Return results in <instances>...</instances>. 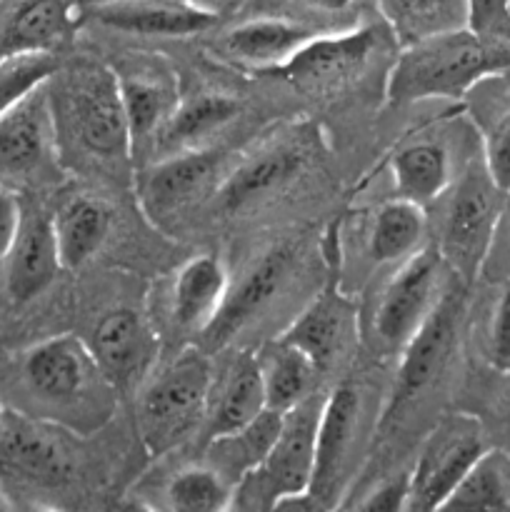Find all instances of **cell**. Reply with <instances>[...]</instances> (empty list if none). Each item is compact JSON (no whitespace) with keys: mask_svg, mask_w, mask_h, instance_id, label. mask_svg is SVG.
Segmentation results:
<instances>
[{"mask_svg":"<svg viewBox=\"0 0 510 512\" xmlns=\"http://www.w3.org/2000/svg\"><path fill=\"white\" fill-rule=\"evenodd\" d=\"M58 68V53L13 55L0 60V115L18 105L35 88L48 83Z\"/></svg>","mask_w":510,"mask_h":512,"instance_id":"obj_35","label":"cell"},{"mask_svg":"<svg viewBox=\"0 0 510 512\" xmlns=\"http://www.w3.org/2000/svg\"><path fill=\"white\" fill-rule=\"evenodd\" d=\"M88 345L120 395L138 390L158 365V333L140 310L125 305L100 315Z\"/></svg>","mask_w":510,"mask_h":512,"instance_id":"obj_17","label":"cell"},{"mask_svg":"<svg viewBox=\"0 0 510 512\" xmlns=\"http://www.w3.org/2000/svg\"><path fill=\"white\" fill-rule=\"evenodd\" d=\"M488 450V433L470 413H448L433 425L408 470L410 512L443 510L465 475Z\"/></svg>","mask_w":510,"mask_h":512,"instance_id":"obj_12","label":"cell"},{"mask_svg":"<svg viewBox=\"0 0 510 512\" xmlns=\"http://www.w3.org/2000/svg\"><path fill=\"white\" fill-rule=\"evenodd\" d=\"M388 35L393 33L385 23H355L350 28L325 30L293 55L278 73L303 93L333 98L363 78Z\"/></svg>","mask_w":510,"mask_h":512,"instance_id":"obj_13","label":"cell"},{"mask_svg":"<svg viewBox=\"0 0 510 512\" xmlns=\"http://www.w3.org/2000/svg\"><path fill=\"white\" fill-rule=\"evenodd\" d=\"M465 28L488 43L510 45V0H465Z\"/></svg>","mask_w":510,"mask_h":512,"instance_id":"obj_38","label":"cell"},{"mask_svg":"<svg viewBox=\"0 0 510 512\" xmlns=\"http://www.w3.org/2000/svg\"><path fill=\"white\" fill-rule=\"evenodd\" d=\"M230 290V275L223 260L213 253L185 260L173 275L168 290V313L175 330L200 335L215 323Z\"/></svg>","mask_w":510,"mask_h":512,"instance_id":"obj_23","label":"cell"},{"mask_svg":"<svg viewBox=\"0 0 510 512\" xmlns=\"http://www.w3.org/2000/svg\"><path fill=\"white\" fill-rule=\"evenodd\" d=\"M160 498L168 510L223 512L233 508V485L203 460L175 470L165 480Z\"/></svg>","mask_w":510,"mask_h":512,"instance_id":"obj_33","label":"cell"},{"mask_svg":"<svg viewBox=\"0 0 510 512\" xmlns=\"http://www.w3.org/2000/svg\"><path fill=\"white\" fill-rule=\"evenodd\" d=\"M215 368L203 348H183L138 388L135 425L150 458H163L203 430Z\"/></svg>","mask_w":510,"mask_h":512,"instance_id":"obj_5","label":"cell"},{"mask_svg":"<svg viewBox=\"0 0 510 512\" xmlns=\"http://www.w3.org/2000/svg\"><path fill=\"white\" fill-rule=\"evenodd\" d=\"M110 68L118 78L120 100L133 135V158L138 165L140 153H150L155 135L178 105V75L158 55H123Z\"/></svg>","mask_w":510,"mask_h":512,"instance_id":"obj_16","label":"cell"},{"mask_svg":"<svg viewBox=\"0 0 510 512\" xmlns=\"http://www.w3.org/2000/svg\"><path fill=\"white\" fill-rule=\"evenodd\" d=\"M223 168V153L215 148L183 150L163 155L135 168V193L140 208L155 225H165L210 188Z\"/></svg>","mask_w":510,"mask_h":512,"instance_id":"obj_15","label":"cell"},{"mask_svg":"<svg viewBox=\"0 0 510 512\" xmlns=\"http://www.w3.org/2000/svg\"><path fill=\"white\" fill-rule=\"evenodd\" d=\"M55 168L63 165L45 83L0 115V185L50 178Z\"/></svg>","mask_w":510,"mask_h":512,"instance_id":"obj_14","label":"cell"},{"mask_svg":"<svg viewBox=\"0 0 510 512\" xmlns=\"http://www.w3.org/2000/svg\"><path fill=\"white\" fill-rule=\"evenodd\" d=\"M443 510H510V453L485 450Z\"/></svg>","mask_w":510,"mask_h":512,"instance_id":"obj_34","label":"cell"},{"mask_svg":"<svg viewBox=\"0 0 510 512\" xmlns=\"http://www.w3.org/2000/svg\"><path fill=\"white\" fill-rule=\"evenodd\" d=\"M280 338L308 353L325 375L355 338V308L335 283H330L300 310Z\"/></svg>","mask_w":510,"mask_h":512,"instance_id":"obj_24","label":"cell"},{"mask_svg":"<svg viewBox=\"0 0 510 512\" xmlns=\"http://www.w3.org/2000/svg\"><path fill=\"white\" fill-rule=\"evenodd\" d=\"M20 380L38 418L73 433H98L118 408V390L105 378L88 340L73 333L50 335L20 358Z\"/></svg>","mask_w":510,"mask_h":512,"instance_id":"obj_2","label":"cell"},{"mask_svg":"<svg viewBox=\"0 0 510 512\" xmlns=\"http://www.w3.org/2000/svg\"><path fill=\"white\" fill-rule=\"evenodd\" d=\"M88 23L135 38L180 40L210 33L220 18L185 0H110L85 8V25Z\"/></svg>","mask_w":510,"mask_h":512,"instance_id":"obj_21","label":"cell"},{"mask_svg":"<svg viewBox=\"0 0 510 512\" xmlns=\"http://www.w3.org/2000/svg\"><path fill=\"white\" fill-rule=\"evenodd\" d=\"M383 405L375 408L370 385L360 375H345L325 393L315 440V473L310 495L320 510L340 508L355 483L370 440L380 428Z\"/></svg>","mask_w":510,"mask_h":512,"instance_id":"obj_6","label":"cell"},{"mask_svg":"<svg viewBox=\"0 0 510 512\" xmlns=\"http://www.w3.org/2000/svg\"><path fill=\"white\" fill-rule=\"evenodd\" d=\"M318 128L310 123H290L270 130L238 163L228 170L215 190L220 213L235 215L273 203L275 195L298 183L320 160Z\"/></svg>","mask_w":510,"mask_h":512,"instance_id":"obj_7","label":"cell"},{"mask_svg":"<svg viewBox=\"0 0 510 512\" xmlns=\"http://www.w3.org/2000/svg\"><path fill=\"white\" fill-rule=\"evenodd\" d=\"M453 270L438 245L423 243L413 255L400 260L395 273L375 295L368 325V343L378 355H400L420 333L438 305Z\"/></svg>","mask_w":510,"mask_h":512,"instance_id":"obj_8","label":"cell"},{"mask_svg":"<svg viewBox=\"0 0 510 512\" xmlns=\"http://www.w3.org/2000/svg\"><path fill=\"white\" fill-rule=\"evenodd\" d=\"M83 25L80 0H0V60L60 53Z\"/></svg>","mask_w":510,"mask_h":512,"instance_id":"obj_19","label":"cell"},{"mask_svg":"<svg viewBox=\"0 0 510 512\" xmlns=\"http://www.w3.org/2000/svg\"><path fill=\"white\" fill-rule=\"evenodd\" d=\"M295 273V253L293 248H273L265 253L253 268L248 270L235 290H228L223 310L215 318V323L205 330L203 343L210 350L228 345L243 328H248L255 318L268 313L280 300L283 290L288 288L290 278Z\"/></svg>","mask_w":510,"mask_h":512,"instance_id":"obj_22","label":"cell"},{"mask_svg":"<svg viewBox=\"0 0 510 512\" xmlns=\"http://www.w3.org/2000/svg\"><path fill=\"white\" fill-rule=\"evenodd\" d=\"M465 300H468V283L453 273L430 318L410 340L408 348L400 353L398 373L383 403L380 425L393 423L403 410L423 400L440 383L458 345L460 325L465 318Z\"/></svg>","mask_w":510,"mask_h":512,"instance_id":"obj_11","label":"cell"},{"mask_svg":"<svg viewBox=\"0 0 510 512\" xmlns=\"http://www.w3.org/2000/svg\"><path fill=\"white\" fill-rule=\"evenodd\" d=\"M323 398L325 395H313L283 415V428L270 453L233 488L230 510L270 512L288 498L310 493Z\"/></svg>","mask_w":510,"mask_h":512,"instance_id":"obj_9","label":"cell"},{"mask_svg":"<svg viewBox=\"0 0 510 512\" xmlns=\"http://www.w3.org/2000/svg\"><path fill=\"white\" fill-rule=\"evenodd\" d=\"M83 3V8H88V5H98V3H110V0H80Z\"/></svg>","mask_w":510,"mask_h":512,"instance_id":"obj_44","label":"cell"},{"mask_svg":"<svg viewBox=\"0 0 510 512\" xmlns=\"http://www.w3.org/2000/svg\"><path fill=\"white\" fill-rule=\"evenodd\" d=\"M265 408H268V403H265L258 358H255V353L243 350L230 360L223 375H215L203 423L205 438L210 440L233 433V430L243 428L250 420L258 418Z\"/></svg>","mask_w":510,"mask_h":512,"instance_id":"obj_27","label":"cell"},{"mask_svg":"<svg viewBox=\"0 0 510 512\" xmlns=\"http://www.w3.org/2000/svg\"><path fill=\"white\" fill-rule=\"evenodd\" d=\"M185 3L195 5V8L205 10V13H210V15H218V18H223V15L238 10L245 0H185Z\"/></svg>","mask_w":510,"mask_h":512,"instance_id":"obj_42","label":"cell"},{"mask_svg":"<svg viewBox=\"0 0 510 512\" xmlns=\"http://www.w3.org/2000/svg\"><path fill=\"white\" fill-rule=\"evenodd\" d=\"M20 213H23V200L18 198V193L8 185H0V263L5 260L15 238Z\"/></svg>","mask_w":510,"mask_h":512,"instance_id":"obj_41","label":"cell"},{"mask_svg":"<svg viewBox=\"0 0 510 512\" xmlns=\"http://www.w3.org/2000/svg\"><path fill=\"white\" fill-rule=\"evenodd\" d=\"M238 115L240 103L233 95L218 90H200L188 98L180 95L178 105L150 145L153 160L183 150L213 148L215 135L223 133Z\"/></svg>","mask_w":510,"mask_h":512,"instance_id":"obj_25","label":"cell"},{"mask_svg":"<svg viewBox=\"0 0 510 512\" xmlns=\"http://www.w3.org/2000/svg\"><path fill=\"white\" fill-rule=\"evenodd\" d=\"M483 163L490 178L510 193V95L485 105Z\"/></svg>","mask_w":510,"mask_h":512,"instance_id":"obj_36","label":"cell"},{"mask_svg":"<svg viewBox=\"0 0 510 512\" xmlns=\"http://www.w3.org/2000/svg\"><path fill=\"white\" fill-rule=\"evenodd\" d=\"M83 435L38 418L5 410L0 423V493L8 508H50L55 495L75 483Z\"/></svg>","mask_w":510,"mask_h":512,"instance_id":"obj_4","label":"cell"},{"mask_svg":"<svg viewBox=\"0 0 510 512\" xmlns=\"http://www.w3.org/2000/svg\"><path fill=\"white\" fill-rule=\"evenodd\" d=\"M48 95L63 168L115 183L135 178L133 135L110 65L83 58L58 68Z\"/></svg>","mask_w":510,"mask_h":512,"instance_id":"obj_1","label":"cell"},{"mask_svg":"<svg viewBox=\"0 0 510 512\" xmlns=\"http://www.w3.org/2000/svg\"><path fill=\"white\" fill-rule=\"evenodd\" d=\"M113 228V210L98 195L65 198L53 213V230L63 270H78L95 258Z\"/></svg>","mask_w":510,"mask_h":512,"instance_id":"obj_28","label":"cell"},{"mask_svg":"<svg viewBox=\"0 0 510 512\" xmlns=\"http://www.w3.org/2000/svg\"><path fill=\"white\" fill-rule=\"evenodd\" d=\"M300 10L315 15V18L323 23H335V28H350L353 23V15L358 13L363 0H293Z\"/></svg>","mask_w":510,"mask_h":512,"instance_id":"obj_40","label":"cell"},{"mask_svg":"<svg viewBox=\"0 0 510 512\" xmlns=\"http://www.w3.org/2000/svg\"><path fill=\"white\" fill-rule=\"evenodd\" d=\"M408 480L410 473H398L375 483L368 493H360L358 500H348L343 508L355 510H383L398 512L408 508Z\"/></svg>","mask_w":510,"mask_h":512,"instance_id":"obj_39","label":"cell"},{"mask_svg":"<svg viewBox=\"0 0 510 512\" xmlns=\"http://www.w3.org/2000/svg\"><path fill=\"white\" fill-rule=\"evenodd\" d=\"M0 510H10V508H8V503H5L3 493H0Z\"/></svg>","mask_w":510,"mask_h":512,"instance_id":"obj_46","label":"cell"},{"mask_svg":"<svg viewBox=\"0 0 510 512\" xmlns=\"http://www.w3.org/2000/svg\"><path fill=\"white\" fill-rule=\"evenodd\" d=\"M428 215L423 205L390 198L373 210L368 223V255L375 265L400 263L423 245Z\"/></svg>","mask_w":510,"mask_h":512,"instance_id":"obj_31","label":"cell"},{"mask_svg":"<svg viewBox=\"0 0 510 512\" xmlns=\"http://www.w3.org/2000/svg\"><path fill=\"white\" fill-rule=\"evenodd\" d=\"M375 8L400 48L465 28V0H375Z\"/></svg>","mask_w":510,"mask_h":512,"instance_id":"obj_32","label":"cell"},{"mask_svg":"<svg viewBox=\"0 0 510 512\" xmlns=\"http://www.w3.org/2000/svg\"><path fill=\"white\" fill-rule=\"evenodd\" d=\"M498 420H500V428H503L505 440L510 443V385H508V390H505L503 400H500V405H498Z\"/></svg>","mask_w":510,"mask_h":512,"instance_id":"obj_43","label":"cell"},{"mask_svg":"<svg viewBox=\"0 0 510 512\" xmlns=\"http://www.w3.org/2000/svg\"><path fill=\"white\" fill-rule=\"evenodd\" d=\"M483 355L498 373L510 375V280H503L490 303Z\"/></svg>","mask_w":510,"mask_h":512,"instance_id":"obj_37","label":"cell"},{"mask_svg":"<svg viewBox=\"0 0 510 512\" xmlns=\"http://www.w3.org/2000/svg\"><path fill=\"white\" fill-rule=\"evenodd\" d=\"M318 33L325 30L288 15H255L220 30L213 50L220 60L238 68L275 73Z\"/></svg>","mask_w":510,"mask_h":512,"instance_id":"obj_18","label":"cell"},{"mask_svg":"<svg viewBox=\"0 0 510 512\" xmlns=\"http://www.w3.org/2000/svg\"><path fill=\"white\" fill-rule=\"evenodd\" d=\"M505 195L508 193L490 178L485 163L470 165L448 188L435 245L448 268L468 285L478 278L493 248Z\"/></svg>","mask_w":510,"mask_h":512,"instance_id":"obj_10","label":"cell"},{"mask_svg":"<svg viewBox=\"0 0 510 512\" xmlns=\"http://www.w3.org/2000/svg\"><path fill=\"white\" fill-rule=\"evenodd\" d=\"M283 415L285 413H278V410L265 408L258 418L250 420L243 428L210 438L205 445L203 460L213 465L235 488L240 478L258 468L265 455L270 453L273 443L278 440L280 428H283Z\"/></svg>","mask_w":510,"mask_h":512,"instance_id":"obj_30","label":"cell"},{"mask_svg":"<svg viewBox=\"0 0 510 512\" xmlns=\"http://www.w3.org/2000/svg\"><path fill=\"white\" fill-rule=\"evenodd\" d=\"M5 265V290L18 305L43 295L63 273L58 240L53 230V213L33 203H23L18 230L10 243Z\"/></svg>","mask_w":510,"mask_h":512,"instance_id":"obj_20","label":"cell"},{"mask_svg":"<svg viewBox=\"0 0 510 512\" xmlns=\"http://www.w3.org/2000/svg\"><path fill=\"white\" fill-rule=\"evenodd\" d=\"M395 198L418 205L438 203L455 180L453 155L448 145L433 135H410L388 158Z\"/></svg>","mask_w":510,"mask_h":512,"instance_id":"obj_26","label":"cell"},{"mask_svg":"<svg viewBox=\"0 0 510 512\" xmlns=\"http://www.w3.org/2000/svg\"><path fill=\"white\" fill-rule=\"evenodd\" d=\"M510 73V45L488 43L468 28L400 48L385 85L393 108L423 100H463L488 78Z\"/></svg>","mask_w":510,"mask_h":512,"instance_id":"obj_3","label":"cell"},{"mask_svg":"<svg viewBox=\"0 0 510 512\" xmlns=\"http://www.w3.org/2000/svg\"><path fill=\"white\" fill-rule=\"evenodd\" d=\"M265 388V403L270 410L288 413L290 408L300 405L303 400L318 395V383L323 370L318 368L308 353L298 345L288 343L278 335L275 340L265 343L255 353Z\"/></svg>","mask_w":510,"mask_h":512,"instance_id":"obj_29","label":"cell"},{"mask_svg":"<svg viewBox=\"0 0 510 512\" xmlns=\"http://www.w3.org/2000/svg\"><path fill=\"white\" fill-rule=\"evenodd\" d=\"M5 410H8V408H5L3 400H0V423H3V418H5Z\"/></svg>","mask_w":510,"mask_h":512,"instance_id":"obj_45","label":"cell"}]
</instances>
